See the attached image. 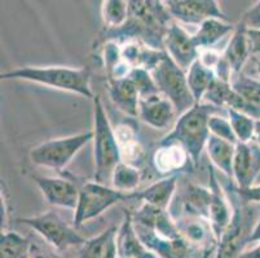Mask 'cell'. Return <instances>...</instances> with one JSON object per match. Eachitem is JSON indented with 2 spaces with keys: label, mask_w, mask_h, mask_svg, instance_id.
Returning <instances> with one entry per match:
<instances>
[{
  "label": "cell",
  "mask_w": 260,
  "mask_h": 258,
  "mask_svg": "<svg viewBox=\"0 0 260 258\" xmlns=\"http://www.w3.org/2000/svg\"><path fill=\"white\" fill-rule=\"evenodd\" d=\"M109 97L112 102L128 117H138L140 93L128 78L109 79Z\"/></svg>",
  "instance_id": "cell-19"
},
{
  "label": "cell",
  "mask_w": 260,
  "mask_h": 258,
  "mask_svg": "<svg viewBox=\"0 0 260 258\" xmlns=\"http://www.w3.org/2000/svg\"><path fill=\"white\" fill-rule=\"evenodd\" d=\"M157 89L174 105L177 115H183L197 105L189 89L186 72L181 70L167 53L150 71Z\"/></svg>",
  "instance_id": "cell-6"
},
{
  "label": "cell",
  "mask_w": 260,
  "mask_h": 258,
  "mask_svg": "<svg viewBox=\"0 0 260 258\" xmlns=\"http://www.w3.org/2000/svg\"><path fill=\"white\" fill-rule=\"evenodd\" d=\"M93 101V160L94 182L105 185L112 181L113 172L122 163L117 134L109 122L104 103L99 96Z\"/></svg>",
  "instance_id": "cell-5"
},
{
  "label": "cell",
  "mask_w": 260,
  "mask_h": 258,
  "mask_svg": "<svg viewBox=\"0 0 260 258\" xmlns=\"http://www.w3.org/2000/svg\"><path fill=\"white\" fill-rule=\"evenodd\" d=\"M117 233L115 227H110L100 235L88 239L80 248L79 258H118Z\"/></svg>",
  "instance_id": "cell-24"
},
{
  "label": "cell",
  "mask_w": 260,
  "mask_h": 258,
  "mask_svg": "<svg viewBox=\"0 0 260 258\" xmlns=\"http://www.w3.org/2000/svg\"><path fill=\"white\" fill-rule=\"evenodd\" d=\"M140 181L141 172L139 168L122 162L113 172L112 188L122 193H134L140 185Z\"/></svg>",
  "instance_id": "cell-30"
},
{
  "label": "cell",
  "mask_w": 260,
  "mask_h": 258,
  "mask_svg": "<svg viewBox=\"0 0 260 258\" xmlns=\"http://www.w3.org/2000/svg\"><path fill=\"white\" fill-rule=\"evenodd\" d=\"M177 226H179V230L183 234L184 238L186 239L189 244H200V243H203L206 241L207 234L211 231V229H207L205 227V222L200 221H190L185 222V224H179L176 222ZM212 234V233H210Z\"/></svg>",
  "instance_id": "cell-34"
},
{
  "label": "cell",
  "mask_w": 260,
  "mask_h": 258,
  "mask_svg": "<svg viewBox=\"0 0 260 258\" xmlns=\"http://www.w3.org/2000/svg\"><path fill=\"white\" fill-rule=\"evenodd\" d=\"M32 179L35 181L39 190L42 191L48 204L53 205V207L75 210L78 200H79L80 189H78L74 182L65 178L42 176H34Z\"/></svg>",
  "instance_id": "cell-14"
},
{
  "label": "cell",
  "mask_w": 260,
  "mask_h": 258,
  "mask_svg": "<svg viewBox=\"0 0 260 258\" xmlns=\"http://www.w3.org/2000/svg\"><path fill=\"white\" fill-rule=\"evenodd\" d=\"M163 47L171 60L185 72H188L190 66L200 58L201 51L196 46L193 35H189L176 22L170 25Z\"/></svg>",
  "instance_id": "cell-12"
},
{
  "label": "cell",
  "mask_w": 260,
  "mask_h": 258,
  "mask_svg": "<svg viewBox=\"0 0 260 258\" xmlns=\"http://www.w3.org/2000/svg\"><path fill=\"white\" fill-rule=\"evenodd\" d=\"M177 115L174 105L160 93L140 98L139 115L149 127L155 129H166Z\"/></svg>",
  "instance_id": "cell-17"
},
{
  "label": "cell",
  "mask_w": 260,
  "mask_h": 258,
  "mask_svg": "<svg viewBox=\"0 0 260 258\" xmlns=\"http://www.w3.org/2000/svg\"><path fill=\"white\" fill-rule=\"evenodd\" d=\"M210 133L217 138L224 139L226 142H231L233 145H237L238 139L236 137L233 128H232L231 122L226 118L220 117V115H212L209 122Z\"/></svg>",
  "instance_id": "cell-35"
},
{
  "label": "cell",
  "mask_w": 260,
  "mask_h": 258,
  "mask_svg": "<svg viewBox=\"0 0 260 258\" xmlns=\"http://www.w3.org/2000/svg\"><path fill=\"white\" fill-rule=\"evenodd\" d=\"M132 221L144 244L159 258H191V245L169 210L143 203L132 213Z\"/></svg>",
  "instance_id": "cell-2"
},
{
  "label": "cell",
  "mask_w": 260,
  "mask_h": 258,
  "mask_svg": "<svg viewBox=\"0 0 260 258\" xmlns=\"http://www.w3.org/2000/svg\"><path fill=\"white\" fill-rule=\"evenodd\" d=\"M228 119L231 122L233 132L237 137L238 142L247 143L254 141L255 129H256V119L246 115V114L238 113L233 108H228Z\"/></svg>",
  "instance_id": "cell-32"
},
{
  "label": "cell",
  "mask_w": 260,
  "mask_h": 258,
  "mask_svg": "<svg viewBox=\"0 0 260 258\" xmlns=\"http://www.w3.org/2000/svg\"><path fill=\"white\" fill-rule=\"evenodd\" d=\"M238 258H260V244H256L249 250H243Z\"/></svg>",
  "instance_id": "cell-44"
},
{
  "label": "cell",
  "mask_w": 260,
  "mask_h": 258,
  "mask_svg": "<svg viewBox=\"0 0 260 258\" xmlns=\"http://www.w3.org/2000/svg\"><path fill=\"white\" fill-rule=\"evenodd\" d=\"M16 222L37 231L51 247L60 252L77 245L82 247L87 241V239L80 235L74 226L68 224L54 210H47L39 216L17 218Z\"/></svg>",
  "instance_id": "cell-9"
},
{
  "label": "cell",
  "mask_w": 260,
  "mask_h": 258,
  "mask_svg": "<svg viewBox=\"0 0 260 258\" xmlns=\"http://www.w3.org/2000/svg\"><path fill=\"white\" fill-rule=\"evenodd\" d=\"M126 23L113 30H104L101 42H139L155 51H163V43L172 17L163 2L157 0H132Z\"/></svg>",
  "instance_id": "cell-1"
},
{
  "label": "cell",
  "mask_w": 260,
  "mask_h": 258,
  "mask_svg": "<svg viewBox=\"0 0 260 258\" xmlns=\"http://www.w3.org/2000/svg\"><path fill=\"white\" fill-rule=\"evenodd\" d=\"M240 23L245 26L246 30L260 31V0L243 13Z\"/></svg>",
  "instance_id": "cell-37"
},
{
  "label": "cell",
  "mask_w": 260,
  "mask_h": 258,
  "mask_svg": "<svg viewBox=\"0 0 260 258\" xmlns=\"http://www.w3.org/2000/svg\"><path fill=\"white\" fill-rule=\"evenodd\" d=\"M31 244L15 231H4L0 236V258H30Z\"/></svg>",
  "instance_id": "cell-28"
},
{
  "label": "cell",
  "mask_w": 260,
  "mask_h": 258,
  "mask_svg": "<svg viewBox=\"0 0 260 258\" xmlns=\"http://www.w3.org/2000/svg\"><path fill=\"white\" fill-rule=\"evenodd\" d=\"M251 209L246 204L233 208L231 224L225 229L221 238L216 243L214 258H238L249 244V238L254 229Z\"/></svg>",
  "instance_id": "cell-10"
},
{
  "label": "cell",
  "mask_w": 260,
  "mask_h": 258,
  "mask_svg": "<svg viewBox=\"0 0 260 258\" xmlns=\"http://www.w3.org/2000/svg\"><path fill=\"white\" fill-rule=\"evenodd\" d=\"M235 28L236 26L232 25L231 22L211 18V20L201 23L196 34H193V40L200 51L201 49H209L221 38L228 35L229 32L235 31Z\"/></svg>",
  "instance_id": "cell-26"
},
{
  "label": "cell",
  "mask_w": 260,
  "mask_h": 258,
  "mask_svg": "<svg viewBox=\"0 0 260 258\" xmlns=\"http://www.w3.org/2000/svg\"><path fill=\"white\" fill-rule=\"evenodd\" d=\"M210 190H211V203L209 209V224L214 239L217 240L221 238L223 233L231 224L233 216V208L229 207V203L217 182L214 169H210Z\"/></svg>",
  "instance_id": "cell-16"
},
{
  "label": "cell",
  "mask_w": 260,
  "mask_h": 258,
  "mask_svg": "<svg viewBox=\"0 0 260 258\" xmlns=\"http://www.w3.org/2000/svg\"><path fill=\"white\" fill-rule=\"evenodd\" d=\"M117 250L118 258H159L144 244L138 235L129 210H124V217L118 229Z\"/></svg>",
  "instance_id": "cell-18"
},
{
  "label": "cell",
  "mask_w": 260,
  "mask_h": 258,
  "mask_svg": "<svg viewBox=\"0 0 260 258\" xmlns=\"http://www.w3.org/2000/svg\"><path fill=\"white\" fill-rule=\"evenodd\" d=\"M207 155L212 164L225 174L229 179H233V162H235L236 145L210 134L206 145Z\"/></svg>",
  "instance_id": "cell-25"
},
{
  "label": "cell",
  "mask_w": 260,
  "mask_h": 258,
  "mask_svg": "<svg viewBox=\"0 0 260 258\" xmlns=\"http://www.w3.org/2000/svg\"><path fill=\"white\" fill-rule=\"evenodd\" d=\"M103 61L105 65L106 72L110 75L122 65L124 61L122 60V52H120V44L117 42H109L104 43L103 46Z\"/></svg>",
  "instance_id": "cell-36"
},
{
  "label": "cell",
  "mask_w": 260,
  "mask_h": 258,
  "mask_svg": "<svg viewBox=\"0 0 260 258\" xmlns=\"http://www.w3.org/2000/svg\"><path fill=\"white\" fill-rule=\"evenodd\" d=\"M2 80H26L60 91L77 93L84 98H94L91 88V72L86 67L65 66H23L0 74Z\"/></svg>",
  "instance_id": "cell-3"
},
{
  "label": "cell",
  "mask_w": 260,
  "mask_h": 258,
  "mask_svg": "<svg viewBox=\"0 0 260 258\" xmlns=\"http://www.w3.org/2000/svg\"><path fill=\"white\" fill-rule=\"evenodd\" d=\"M188 162H190V158L185 149L176 143H170V145L159 143L153 155V165L155 170L160 174H166L167 177L179 174V172L188 164Z\"/></svg>",
  "instance_id": "cell-21"
},
{
  "label": "cell",
  "mask_w": 260,
  "mask_h": 258,
  "mask_svg": "<svg viewBox=\"0 0 260 258\" xmlns=\"http://www.w3.org/2000/svg\"><path fill=\"white\" fill-rule=\"evenodd\" d=\"M233 191L237 194L241 204L247 205L251 204V203L260 204V185H254V186L247 189H238L233 186Z\"/></svg>",
  "instance_id": "cell-38"
},
{
  "label": "cell",
  "mask_w": 260,
  "mask_h": 258,
  "mask_svg": "<svg viewBox=\"0 0 260 258\" xmlns=\"http://www.w3.org/2000/svg\"><path fill=\"white\" fill-rule=\"evenodd\" d=\"M252 243L260 244V217L256 219V222H255L254 229H252L251 231V235H250L249 238V244H252Z\"/></svg>",
  "instance_id": "cell-43"
},
{
  "label": "cell",
  "mask_w": 260,
  "mask_h": 258,
  "mask_svg": "<svg viewBox=\"0 0 260 258\" xmlns=\"http://www.w3.org/2000/svg\"><path fill=\"white\" fill-rule=\"evenodd\" d=\"M101 6V16L106 30L118 28L126 23L129 13V3L124 0H105Z\"/></svg>",
  "instance_id": "cell-29"
},
{
  "label": "cell",
  "mask_w": 260,
  "mask_h": 258,
  "mask_svg": "<svg viewBox=\"0 0 260 258\" xmlns=\"http://www.w3.org/2000/svg\"><path fill=\"white\" fill-rule=\"evenodd\" d=\"M163 3L174 20L186 25H201L211 18L229 22L216 0H166Z\"/></svg>",
  "instance_id": "cell-11"
},
{
  "label": "cell",
  "mask_w": 260,
  "mask_h": 258,
  "mask_svg": "<svg viewBox=\"0 0 260 258\" xmlns=\"http://www.w3.org/2000/svg\"><path fill=\"white\" fill-rule=\"evenodd\" d=\"M177 182H179V174L166 177L160 181L154 182L144 190L134 191V199L159 209L169 210L172 198L176 193Z\"/></svg>",
  "instance_id": "cell-20"
},
{
  "label": "cell",
  "mask_w": 260,
  "mask_h": 258,
  "mask_svg": "<svg viewBox=\"0 0 260 258\" xmlns=\"http://www.w3.org/2000/svg\"><path fill=\"white\" fill-rule=\"evenodd\" d=\"M93 138V132L73 134L42 142L30 151V160L34 165L48 169L62 170L72 163L74 156Z\"/></svg>",
  "instance_id": "cell-7"
},
{
  "label": "cell",
  "mask_w": 260,
  "mask_h": 258,
  "mask_svg": "<svg viewBox=\"0 0 260 258\" xmlns=\"http://www.w3.org/2000/svg\"><path fill=\"white\" fill-rule=\"evenodd\" d=\"M256 71H257V75L260 77V61L257 62V65H256Z\"/></svg>",
  "instance_id": "cell-47"
},
{
  "label": "cell",
  "mask_w": 260,
  "mask_h": 258,
  "mask_svg": "<svg viewBox=\"0 0 260 258\" xmlns=\"http://www.w3.org/2000/svg\"><path fill=\"white\" fill-rule=\"evenodd\" d=\"M260 176V146L255 141L236 145L233 162V179L236 188L247 189L254 186Z\"/></svg>",
  "instance_id": "cell-13"
},
{
  "label": "cell",
  "mask_w": 260,
  "mask_h": 258,
  "mask_svg": "<svg viewBox=\"0 0 260 258\" xmlns=\"http://www.w3.org/2000/svg\"><path fill=\"white\" fill-rule=\"evenodd\" d=\"M215 250H216V243L210 245V247L205 248V250H203L202 255L200 258H211L212 255H215Z\"/></svg>",
  "instance_id": "cell-45"
},
{
  "label": "cell",
  "mask_w": 260,
  "mask_h": 258,
  "mask_svg": "<svg viewBox=\"0 0 260 258\" xmlns=\"http://www.w3.org/2000/svg\"><path fill=\"white\" fill-rule=\"evenodd\" d=\"M247 40H249L250 52H251V54L260 53V31L247 30Z\"/></svg>",
  "instance_id": "cell-41"
},
{
  "label": "cell",
  "mask_w": 260,
  "mask_h": 258,
  "mask_svg": "<svg viewBox=\"0 0 260 258\" xmlns=\"http://www.w3.org/2000/svg\"><path fill=\"white\" fill-rule=\"evenodd\" d=\"M232 89L247 102L260 106V80L247 77L243 72L235 74L231 79Z\"/></svg>",
  "instance_id": "cell-31"
},
{
  "label": "cell",
  "mask_w": 260,
  "mask_h": 258,
  "mask_svg": "<svg viewBox=\"0 0 260 258\" xmlns=\"http://www.w3.org/2000/svg\"><path fill=\"white\" fill-rule=\"evenodd\" d=\"M211 190L197 185H189L181 198V208L188 218L209 219Z\"/></svg>",
  "instance_id": "cell-23"
},
{
  "label": "cell",
  "mask_w": 260,
  "mask_h": 258,
  "mask_svg": "<svg viewBox=\"0 0 260 258\" xmlns=\"http://www.w3.org/2000/svg\"><path fill=\"white\" fill-rule=\"evenodd\" d=\"M221 56L220 54H217L216 52L210 51V49H206V51H203L202 53L200 54V61L203 63L205 66H207L209 68H212L215 71L216 68L217 63L220 62Z\"/></svg>",
  "instance_id": "cell-40"
},
{
  "label": "cell",
  "mask_w": 260,
  "mask_h": 258,
  "mask_svg": "<svg viewBox=\"0 0 260 258\" xmlns=\"http://www.w3.org/2000/svg\"><path fill=\"white\" fill-rule=\"evenodd\" d=\"M0 199H2V233L4 231H8L7 230V226L9 224V202H8V195H7V190L4 188V183L2 182V193H0Z\"/></svg>",
  "instance_id": "cell-39"
},
{
  "label": "cell",
  "mask_w": 260,
  "mask_h": 258,
  "mask_svg": "<svg viewBox=\"0 0 260 258\" xmlns=\"http://www.w3.org/2000/svg\"><path fill=\"white\" fill-rule=\"evenodd\" d=\"M250 54L251 52H250L249 40H247V30L242 23H238L235 31L232 32L231 40L221 56L235 75L242 72V67L245 66Z\"/></svg>",
  "instance_id": "cell-22"
},
{
  "label": "cell",
  "mask_w": 260,
  "mask_h": 258,
  "mask_svg": "<svg viewBox=\"0 0 260 258\" xmlns=\"http://www.w3.org/2000/svg\"><path fill=\"white\" fill-rule=\"evenodd\" d=\"M255 185H260V176L257 177V179H256V182H255Z\"/></svg>",
  "instance_id": "cell-48"
},
{
  "label": "cell",
  "mask_w": 260,
  "mask_h": 258,
  "mask_svg": "<svg viewBox=\"0 0 260 258\" xmlns=\"http://www.w3.org/2000/svg\"><path fill=\"white\" fill-rule=\"evenodd\" d=\"M127 78L138 88L139 93H140V98L159 93L157 89V85L154 83V79H153L152 74H150V71L145 70V68H132L131 72H129Z\"/></svg>",
  "instance_id": "cell-33"
},
{
  "label": "cell",
  "mask_w": 260,
  "mask_h": 258,
  "mask_svg": "<svg viewBox=\"0 0 260 258\" xmlns=\"http://www.w3.org/2000/svg\"><path fill=\"white\" fill-rule=\"evenodd\" d=\"M219 107L210 103H197L190 110L179 117L172 131L163 137L159 143H176L185 149L193 167L200 164L202 151L206 149L210 137L209 122L212 115H216Z\"/></svg>",
  "instance_id": "cell-4"
},
{
  "label": "cell",
  "mask_w": 260,
  "mask_h": 258,
  "mask_svg": "<svg viewBox=\"0 0 260 258\" xmlns=\"http://www.w3.org/2000/svg\"><path fill=\"white\" fill-rule=\"evenodd\" d=\"M215 79H216L215 71L203 65L200 58L190 66L186 72V80L196 103H201Z\"/></svg>",
  "instance_id": "cell-27"
},
{
  "label": "cell",
  "mask_w": 260,
  "mask_h": 258,
  "mask_svg": "<svg viewBox=\"0 0 260 258\" xmlns=\"http://www.w3.org/2000/svg\"><path fill=\"white\" fill-rule=\"evenodd\" d=\"M254 141L260 146V120H256V129H255Z\"/></svg>",
  "instance_id": "cell-46"
},
{
  "label": "cell",
  "mask_w": 260,
  "mask_h": 258,
  "mask_svg": "<svg viewBox=\"0 0 260 258\" xmlns=\"http://www.w3.org/2000/svg\"><path fill=\"white\" fill-rule=\"evenodd\" d=\"M30 258H61L57 254L49 252V250L43 249V248L37 247V245L31 244V253H30Z\"/></svg>",
  "instance_id": "cell-42"
},
{
  "label": "cell",
  "mask_w": 260,
  "mask_h": 258,
  "mask_svg": "<svg viewBox=\"0 0 260 258\" xmlns=\"http://www.w3.org/2000/svg\"><path fill=\"white\" fill-rule=\"evenodd\" d=\"M134 193H122L99 182H87L79 191V200L74 212L73 226L79 229L86 222L101 216L120 202L132 200Z\"/></svg>",
  "instance_id": "cell-8"
},
{
  "label": "cell",
  "mask_w": 260,
  "mask_h": 258,
  "mask_svg": "<svg viewBox=\"0 0 260 258\" xmlns=\"http://www.w3.org/2000/svg\"><path fill=\"white\" fill-rule=\"evenodd\" d=\"M203 99H206L207 103L216 106L219 108L225 107L226 110L233 108L238 113L246 114L254 119L260 120V106H255L247 102L246 99H243L240 94H237L232 89L229 83L219 80L217 78L212 83L207 93L205 94Z\"/></svg>",
  "instance_id": "cell-15"
}]
</instances>
